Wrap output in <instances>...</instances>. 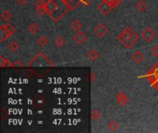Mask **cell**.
Segmentation results:
<instances>
[{
  "mask_svg": "<svg viewBox=\"0 0 158 133\" xmlns=\"http://www.w3.org/2000/svg\"><path fill=\"white\" fill-rule=\"evenodd\" d=\"M0 29H3L5 31H6V35H7V37H10V36H12L14 33H15V31H16V29L11 25V24H4V25H1L0 26Z\"/></svg>",
  "mask_w": 158,
  "mask_h": 133,
  "instance_id": "8",
  "label": "cell"
},
{
  "mask_svg": "<svg viewBox=\"0 0 158 133\" xmlns=\"http://www.w3.org/2000/svg\"><path fill=\"white\" fill-rule=\"evenodd\" d=\"M116 102L120 107H124L125 106L128 105L129 99L126 94H124L123 92H119L116 94Z\"/></svg>",
  "mask_w": 158,
  "mask_h": 133,
  "instance_id": "4",
  "label": "cell"
},
{
  "mask_svg": "<svg viewBox=\"0 0 158 133\" xmlns=\"http://www.w3.org/2000/svg\"><path fill=\"white\" fill-rule=\"evenodd\" d=\"M100 118H101V113H100L99 110H96V109L92 110V112H91V118H92L94 121L99 120Z\"/></svg>",
  "mask_w": 158,
  "mask_h": 133,
  "instance_id": "20",
  "label": "cell"
},
{
  "mask_svg": "<svg viewBox=\"0 0 158 133\" xmlns=\"http://www.w3.org/2000/svg\"><path fill=\"white\" fill-rule=\"evenodd\" d=\"M19 44H18L17 42H15V41H11V42H9L8 44H7V49H8L9 51H11V52H16V51H18V50H19Z\"/></svg>",
  "mask_w": 158,
  "mask_h": 133,
  "instance_id": "17",
  "label": "cell"
},
{
  "mask_svg": "<svg viewBox=\"0 0 158 133\" xmlns=\"http://www.w3.org/2000/svg\"><path fill=\"white\" fill-rule=\"evenodd\" d=\"M141 36H142V38H143L145 42L151 43V42L154 41V39L156 38V31H155L151 27H146V28H144L143 31H142Z\"/></svg>",
  "mask_w": 158,
  "mask_h": 133,
  "instance_id": "2",
  "label": "cell"
},
{
  "mask_svg": "<svg viewBox=\"0 0 158 133\" xmlns=\"http://www.w3.org/2000/svg\"><path fill=\"white\" fill-rule=\"evenodd\" d=\"M103 1L108 4L112 8H116L117 6H118V5H120L122 0H103Z\"/></svg>",
  "mask_w": 158,
  "mask_h": 133,
  "instance_id": "21",
  "label": "cell"
},
{
  "mask_svg": "<svg viewBox=\"0 0 158 133\" xmlns=\"http://www.w3.org/2000/svg\"><path fill=\"white\" fill-rule=\"evenodd\" d=\"M27 2H28V0H16V3H17L19 6H25V5L27 4Z\"/></svg>",
  "mask_w": 158,
  "mask_h": 133,
  "instance_id": "25",
  "label": "cell"
},
{
  "mask_svg": "<svg viewBox=\"0 0 158 133\" xmlns=\"http://www.w3.org/2000/svg\"><path fill=\"white\" fill-rule=\"evenodd\" d=\"M36 42L40 47H44L48 44V38L44 35H40V36H38Z\"/></svg>",
  "mask_w": 158,
  "mask_h": 133,
  "instance_id": "13",
  "label": "cell"
},
{
  "mask_svg": "<svg viewBox=\"0 0 158 133\" xmlns=\"http://www.w3.org/2000/svg\"><path fill=\"white\" fill-rule=\"evenodd\" d=\"M81 27H82V23H81L79 19H74V20L71 22V24H70V28H71V30L74 31H80V29H81Z\"/></svg>",
  "mask_w": 158,
  "mask_h": 133,
  "instance_id": "14",
  "label": "cell"
},
{
  "mask_svg": "<svg viewBox=\"0 0 158 133\" xmlns=\"http://www.w3.org/2000/svg\"><path fill=\"white\" fill-rule=\"evenodd\" d=\"M143 58H144L143 54L141 51H139V50L135 51V52L132 54V56H131V59H132V61H133L134 63H136V64L141 63V62L143 60Z\"/></svg>",
  "mask_w": 158,
  "mask_h": 133,
  "instance_id": "9",
  "label": "cell"
},
{
  "mask_svg": "<svg viewBox=\"0 0 158 133\" xmlns=\"http://www.w3.org/2000/svg\"><path fill=\"white\" fill-rule=\"evenodd\" d=\"M106 127H107V129H108L110 131L114 132V131H116L118 130V124L115 120H111V121H109V122L107 123Z\"/></svg>",
  "mask_w": 158,
  "mask_h": 133,
  "instance_id": "19",
  "label": "cell"
},
{
  "mask_svg": "<svg viewBox=\"0 0 158 133\" xmlns=\"http://www.w3.org/2000/svg\"><path fill=\"white\" fill-rule=\"evenodd\" d=\"M14 64V67H16V66H19V67H22V64L21 63H19V61H16L15 63H13Z\"/></svg>",
  "mask_w": 158,
  "mask_h": 133,
  "instance_id": "26",
  "label": "cell"
},
{
  "mask_svg": "<svg viewBox=\"0 0 158 133\" xmlns=\"http://www.w3.org/2000/svg\"><path fill=\"white\" fill-rule=\"evenodd\" d=\"M118 41L123 45L124 48L126 49H131L133 47V45L139 41L140 37L136 33V31H133L132 28L131 27H126L120 34L117 36Z\"/></svg>",
  "mask_w": 158,
  "mask_h": 133,
  "instance_id": "1",
  "label": "cell"
},
{
  "mask_svg": "<svg viewBox=\"0 0 158 133\" xmlns=\"http://www.w3.org/2000/svg\"><path fill=\"white\" fill-rule=\"evenodd\" d=\"M107 32H108V29L103 23H99L94 28V33L98 38H104L107 34Z\"/></svg>",
  "mask_w": 158,
  "mask_h": 133,
  "instance_id": "3",
  "label": "cell"
},
{
  "mask_svg": "<svg viewBox=\"0 0 158 133\" xmlns=\"http://www.w3.org/2000/svg\"><path fill=\"white\" fill-rule=\"evenodd\" d=\"M0 18L4 21H8L12 19V13L8 10H4L0 15Z\"/></svg>",
  "mask_w": 158,
  "mask_h": 133,
  "instance_id": "15",
  "label": "cell"
},
{
  "mask_svg": "<svg viewBox=\"0 0 158 133\" xmlns=\"http://www.w3.org/2000/svg\"><path fill=\"white\" fill-rule=\"evenodd\" d=\"M35 12H36L39 16H44V14H47L45 6H37L35 7Z\"/></svg>",
  "mask_w": 158,
  "mask_h": 133,
  "instance_id": "22",
  "label": "cell"
},
{
  "mask_svg": "<svg viewBox=\"0 0 158 133\" xmlns=\"http://www.w3.org/2000/svg\"><path fill=\"white\" fill-rule=\"evenodd\" d=\"M151 54L153 56L158 57V45H155L154 47H152L151 49Z\"/></svg>",
  "mask_w": 158,
  "mask_h": 133,
  "instance_id": "23",
  "label": "cell"
},
{
  "mask_svg": "<svg viewBox=\"0 0 158 133\" xmlns=\"http://www.w3.org/2000/svg\"><path fill=\"white\" fill-rule=\"evenodd\" d=\"M72 40H73L76 44H82L83 43L86 42L87 36H86V34H85L84 32L78 31H76V33L72 36Z\"/></svg>",
  "mask_w": 158,
  "mask_h": 133,
  "instance_id": "7",
  "label": "cell"
},
{
  "mask_svg": "<svg viewBox=\"0 0 158 133\" xmlns=\"http://www.w3.org/2000/svg\"><path fill=\"white\" fill-rule=\"evenodd\" d=\"M86 56L89 58V60H91V61H95V60L99 57V53H98L96 50H94V49H91V50H89V51L87 52Z\"/></svg>",
  "mask_w": 158,
  "mask_h": 133,
  "instance_id": "11",
  "label": "cell"
},
{
  "mask_svg": "<svg viewBox=\"0 0 158 133\" xmlns=\"http://www.w3.org/2000/svg\"><path fill=\"white\" fill-rule=\"evenodd\" d=\"M47 0H36L35 1V6H44L46 4Z\"/></svg>",
  "mask_w": 158,
  "mask_h": 133,
  "instance_id": "24",
  "label": "cell"
},
{
  "mask_svg": "<svg viewBox=\"0 0 158 133\" xmlns=\"http://www.w3.org/2000/svg\"><path fill=\"white\" fill-rule=\"evenodd\" d=\"M92 81H93V82L94 81V75L93 72H92Z\"/></svg>",
  "mask_w": 158,
  "mask_h": 133,
  "instance_id": "27",
  "label": "cell"
},
{
  "mask_svg": "<svg viewBox=\"0 0 158 133\" xmlns=\"http://www.w3.org/2000/svg\"><path fill=\"white\" fill-rule=\"evenodd\" d=\"M0 66L1 68H10V67H14V64L11 63L8 59H5L3 56H0Z\"/></svg>",
  "mask_w": 158,
  "mask_h": 133,
  "instance_id": "18",
  "label": "cell"
},
{
  "mask_svg": "<svg viewBox=\"0 0 158 133\" xmlns=\"http://www.w3.org/2000/svg\"><path fill=\"white\" fill-rule=\"evenodd\" d=\"M97 9L99 10V12L102 14V15H104V16H107L110 12H111V10L113 9L108 4H106V2H104V1H102L100 4H98V6H97Z\"/></svg>",
  "mask_w": 158,
  "mask_h": 133,
  "instance_id": "6",
  "label": "cell"
},
{
  "mask_svg": "<svg viewBox=\"0 0 158 133\" xmlns=\"http://www.w3.org/2000/svg\"><path fill=\"white\" fill-rule=\"evenodd\" d=\"M27 30H28V31L31 34V35H34V34H36L38 31H39V26L35 23V22H31V23H30L29 25H28V27H27Z\"/></svg>",
  "mask_w": 158,
  "mask_h": 133,
  "instance_id": "12",
  "label": "cell"
},
{
  "mask_svg": "<svg viewBox=\"0 0 158 133\" xmlns=\"http://www.w3.org/2000/svg\"><path fill=\"white\" fill-rule=\"evenodd\" d=\"M54 44L56 46V47H62L64 44H65V40L62 36L58 35V36H56L55 39H54Z\"/></svg>",
  "mask_w": 158,
  "mask_h": 133,
  "instance_id": "16",
  "label": "cell"
},
{
  "mask_svg": "<svg viewBox=\"0 0 158 133\" xmlns=\"http://www.w3.org/2000/svg\"><path fill=\"white\" fill-rule=\"evenodd\" d=\"M45 6V8H46V12L47 14L51 17L58 8V6L57 4L56 3L55 0H47L46 4L44 5Z\"/></svg>",
  "mask_w": 158,
  "mask_h": 133,
  "instance_id": "5",
  "label": "cell"
},
{
  "mask_svg": "<svg viewBox=\"0 0 158 133\" xmlns=\"http://www.w3.org/2000/svg\"><path fill=\"white\" fill-rule=\"evenodd\" d=\"M134 6H135V9L138 12H143L147 8V4H146V2L144 0H138Z\"/></svg>",
  "mask_w": 158,
  "mask_h": 133,
  "instance_id": "10",
  "label": "cell"
}]
</instances>
